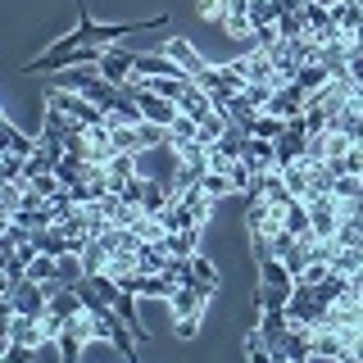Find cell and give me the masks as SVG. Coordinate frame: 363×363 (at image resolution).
Wrapping results in <instances>:
<instances>
[{
  "label": "cell",
  "instance_id": "cell-18",
  "mask_svg": "<svg viewBox=\"0 0 363 363\" xmlns=\"http://www.w3.org/2000/svg\"><path fill=\"white\" fill-rule=\"evenodd\" d=\"M245 354H250V359H259V363H272V345L264 340V332H259V327H250V336H245Z\"/></svg>",
  "mask_w": 363,
  "mask_h": 363
},
{
  "label": "cell",
  "instance_id": "cell-10",
  "mask_svg": "<svg viewBox=\"0 0 363 363\" xmlns=\"http://www.w3.org/2000/svg\"><path fill=\"white\" fill-rule=\"evenodd\" d=\"M250 5H255V0H227V18H223V28L232 32V37H250V32H255Z\"/></svg>",
  "mask_w": 363,
  "mask_h": 363
},
{
  "label": "cell",
  "instance_id": "cell-20",
  "mask_svg": "<svg viewBox=\"0 0 363 363\" xmlns=\"http://www.w3.org/2000/svg\"><path fill=\"white\" fill-rule=\"evenodd\" d=\"M196 9H200L204 23H223L227 18V0H196Z\"/></svg>",
  "mask_w": 363,
  "mask_h": 363
},
{
  "label": "cell",
  "instance_id": "cell-11",
  "mask_svg": "<svg viewBox=\"0 0 363 363\" xmlns=\"http://www.w3.org/2000/svg\"><path fill=\"white\" fill-rule=\"evenodd\" d=\"M159 218H164V227H168V232H186V227H204L200 218H196V209H191V204L186 200H173V204H168V209L164 213H159Z\"/></svg>",
  "mask_w": 363,
  "mask_h": 363
},
{
  "label": "cell",
  "instance_id": "cell-5",
  "mask_svg": "<svg viewBox=\"0 0 363 363\" xmlns=\"http://www.w3.org/2000/svg\"><path fill=\"white\" fill-rule=\"evenodd\" d=\"M5 309H9V313H32V318H41L45 309H50V281L23 277L18 286L5 291Z\"/></svg>",
  "mask_w": 363,
  "mask_h": 363
},
{
  "label": "cell",
  "instance_id": "cell-16",
  "mask_svg": "<svg viewBox=\"0 0 363 363\" xmlns=\"http://www.w3.org/2000/svg\"><path fill=\"white\" fill-rule=\"evenodd\" d=\"M200 186L209 191L213 200H218V196H232V191H236V182H232V173H223V168H209V173L200 177Z\"/></svg>",
  "mask_w": 363,
  "mask_h": 363
},
{
  "label": "cell",
  "instance_id": "cell-21",
  "mask_svg": "<svg viewBox=\"0 0 363 363\" xmlns=\"http://www.w3.org/2000/svg\"><path fill=\"white\" fill-rule=\"evenodd\" d=\"M309 5H336V0H309Z\"/></svg>",
  "mask_w": 363,
  "mask_h": 363
},
{
  "label": "cell",
  "instance_id": "cell-9",
  "mask_svg": "<svg viewBox=\"0 0 363 363\" xmlns=\"http://www.w3.org/2000/svg\"><path fill=\"white\" fill-rule=\"evenodd\" d=\"M177 109H182V113H191V118H196L200 128H204V123L213 118V113H218V105H213V96H209V91H204L200 82H196V86L186 91V96L177 100Z\"/></svg>",
  "mask_w": 363,
  "mask_h": 363
},
{
  "label": "cell",
  "instance_id": "cell-1",
  "mask_svg": "<svg viewBox=\"0 0 363 363\" xmlns=\"http://www.w3.org/2000/svg\"><path fill=\"white\" fill-rule=\"evenodd\" d=\"M168 14H155V18H141V23H96L86 9V0H77V28L64 32L60 41H50V50H77V45H113L132 32H145V28H164Z\"/></svg>",
  "mask_w": 363,
  "mask_h": 363
},
{
  "label": "cell",
  "instance_id": "cell-2",
  "mask_svg": "<svg viewBox=\"0 0 363 363\" xmlns=\"http://www.w3.org/2000/svg\"><path fill=\"white\" fill-rule=\"evenodd\" d=\"M91 340H100V323H96L91 309H77L73 318H64L60 336H55V359H64V363L82 359V350L91 345Z\"/></svg>",
  "mask_w": 363,
  "mask_h": 363
},
{
  "label": "cell",
  "instance_id": "cell-3",
  "mask_svg": "<svg viewBox=\"0 0 363 363\" xmlns=\"http://www.w3.org/2000/svg\"><path fill=\"white\" fill-rule=\"evenodd\" d=\"M213 295H218V291H209V286H177L173 295H168V309H173L177 336H196L200 332V318H204V309H209Z\"/></svg>",
  "mask_w": 363,
  "mask_h": 363
},
{
  "label": "cell",
  "instance_id": "cell-14",
  "mask_svg": "<svg viewBox=\"0 0 363 363\" xmlns=\"http://www.w3.org/2000/svg\"><path fill=\"white\" fill-rule=\"evenodd\" d=\"M332 64H300V73H295V82H300L304 91H323L327 82H332Z\"/></svg>",
  "mask_w": 363,
  "mask_h": 363
},
{
  "label": "cell",
  "instance_id": "cell-12",
  "mask_svg": "<svg viewBox=\"0 0 363 363\" xmlns=\"http://www.w3.org/2000/svg\"><path fill=\"white\" fill-rule=\"evenodd\" d=\"M0 141H5V150H14V155H28V159H32V155H37V145H41V136H28V132H18L14 123L5 118V123H0Z\"/></svg>",
  "mask_w": 363,
  "mask_h": 363
},
{
  "label": "cell",
  "instance_id": "cell-22",
  "mask_svg": "<svg viewBox=\"0 0 363 363\" xmlns=\"http://www.w3.org/2000/svg\"><path fill=\"white\" fill-rule=\"evenodd\" d=\"M336 5H354V0H336Z\"/></svg>",
  "mask_w": 363,
  "mask_h": 363
},
{
  "label": "cell",
  "instance_id": "cell-17",
  "mask_svg": "<svg viewBox=\"0 0 363 363\" xmlns=\"http://www.w3.org/2000/svg\"><path fill=\"white\" fill-rule=\"evenodd\" d=\"M332 18H336L340 32H350V37H354L359 23H363V9H359V5H332Z\"/></svg>",
  "mask_w": 363,
  "mask_h": 363
},
{
  "label": "cell",
  "instance_id": "cell-7",
  "mask_svg": "<svg viewBox=\"0 0 363 363\" xmlns=\"http://www.w3.org/2000/svg\"><path fill=\"white\" fill-rule=\"evenodd\" d=\"M241 159L250 164V173H272V168H281L277 164V141H268V136H250Z\"/></svg>",
  "mask_w": 363,
  "mask_h": 363
},
{
  "label": "cell",
  "instance_id": "cell-8",
  "mask_svg": "<svg viewBox=\"0 0 363 363\" xmlns=\"http://www.w3.org/2000/svg\"><path fill=\"white\" fill-rule=\"evenodd\" d=\"M164 55H168V60H177L191 77H200L204 68H209V60H204V55H200L191 41H182V37H168V41H164Z\"/></svg>",
  "mask_w": 363,
  "mask_h": 363
},
{
  "label": "cell",
  "instance_id": "cell-6",
  "mask_svg": "<svg viewBox=\"0 0 363 363\" xmlns=\"http://www.w3.org/2000/svg\"><path fill=\"white\" fill-rule=\"evenodd\" d=\"M96 68L118 86V82H128V77L136 73V50H128V45H105V55H100Z\"/></svg>",
  "mask_w": 363,
  "mask_h": 363
},
{
  "label": "cell",
  "instance_id": "cell-13",
  "mask_svg": "<svg viewBox=\"0 0 363 363\" xmlns=\"http://www.w3.org/2000/svg\"><path fill=\"white\" fill-rule=\"evenodd\" d=\"M164 250L168 255H177V259H191L200 250V227H186V232H168L164 236Z\"/></svg>",
  "mask_w": 363,
  "mask_h": 363
},
{
  "label": "cell",
  "instance_id": "cell-19",
  "mask_svg": "<svg viewBox=\"0 0 363 363\" xmlns=\"http://www.w3.org/2000/svg\"><path fill=\"white\" fill-rule=\"evenodd\" d=\"M200 136V123L191 118V113H177V123H173V141H196ZM168 141V145H173Z\"/></svg>",
  "mask_w": 363,
  "mask_h": 363
},
{
  "label": "cell",
  "instance_id": "cell-15",
  "mask_svg": "<svg viewBox=\"0 0 363 363\" xmlns=\"http://www.w3.org/2000/svg\"><path fill=\"white\" fill-rule=\"evenodd\" d=\"M286 123H291V118H281V113H268V109H264L255 123H250V136H268V141H277V136L286 132Z\"/></svg>",
  "mask_w": 363,
  "mask_h": 363
},
{
  "label": "cell",
  "instance_id": "cell-4",
  "mask_svg": "<svg viewBox=\"0 0 363 363\" xmlns=\"http://www.w3.org/2000/svg\"><path fill=\"white\" fill-rule=\"evenodd\" d=\"M45 109L64 113L68 123H77V128H96V123H109V113L100 109L91 96H82V91H73V86H55L50 96H45Z\"/></svg>",
  "mask_w": 363,
  "mask_h": 363
}]
</instances>
